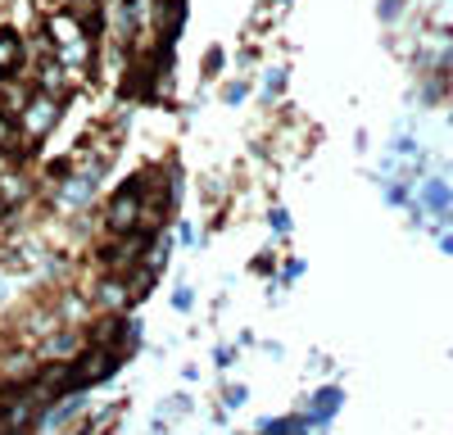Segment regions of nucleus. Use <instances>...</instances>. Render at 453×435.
<instances>
[{
  "label": "nucleus",
  "instance_id": "14",
  "mask_svg": "<svg viewBox=\"0 0 453 435\" xmlns=\"http://www.w3.org/2000/svg\"><path fill=\"white\" fill-rule=\"evenodd\" d=\"M286 87V72H268V95H277Z\"/></svg>",
  "mask_w": 453,
  "mask_h": 435
},
{
  "label": "nucleus",
  "instance_id": "3",
  "mask_svg": "<svg viewBox=\"0 0 453 435\" xmlns=\"http://www.w3.org/2000/svg\"><path fill=\"white\" fill-rule=\"evenodd\" d=\"M119 349H109V345H87L78 358H73V390H91L100 385L109 372H119Z\"/></svg>",
  "mask_w": 453,
  "mask_h": 435
},
{
  "label": "nucleus",
  "instance_id": "12",
  "mask_svg": "<svg viewBox=\"0 0 453 435\" xmlns=\"http://www.w3.org/2000/svg\"><path fill=\"white\" fill-rule=\"evenodd\" d=\"M422 204H426V209H440V213H444V209L453 204V191L444 187V181H426V191H422Z\"/></svg>",
  "mask_w": 453,
  "mask_h": 435
},
{
  "label": "nucleus",
  "instance_id": "4",
  "mask_svg": "<svg viewBox=\"0 0 453 435\" xmlns=\"http://www.w3.org/2000/svg\"><path fill=\"white\" fill-rule=\"evenodd\" d=\"M104 227H109L113 236H127V232L141 227V191H136V181H127V187L109 200V209H104Z\"/></svg>",
  "mask_w": 453,
  "mask_h": 435
},
{
  "label": "nucleus",
  "instance_id": "15",
  "mask_svg": "<svg viewBox=\"0 0 453 435\" xmlns=\"http://www.w3.org/2000/svg\"><path fill=\"white\" fill-rule=\"evenodd\" d=\"M273 227H277V232H286V227H290V218H286V209H273Z\"/></svg>",
  "mask_w": 453,
  "mask_h": 435
},
{
  "label": "nucleus",
  "instance_id": "2",
  "mask_svg": "<svg viewBox=\"0 0 453 435\" xmlns=\"http://www.w3.org/2000/svg\"><path fill=\"white\" fill-rule=\"evenodd\" d=\"M59 95H50V91H32L23 104H19V127H23V136L27 141H42L46 132H55V123H59Z\"/></svg>",
  "mask_w": 453,
  "mask_h": 435
},
{
  "label": "nucleus",
  "instance_id": "9",
  "mask_svg": "<svg viewBox=\"0 0 453 435\" xmlns=\"http://www.w3.org/2000/svg\"><path fill=\"white\" fill-rule=\"evenodd\" d=\"M82 349V336L73 332V326H55V332L42 340V354H50V358H64V354H78Z\"/></svg>",
  "mask_w": 453,
  "mask_h": 435
},
{
  "label": "nucleus",
  "instance_id": "1",
  "mask_svg": "<svg viewBox=\"0 0 453 435\" xmlns=\"http://www.w3.org/2000/svg\"><path fill=\"white\" fill-rule=\"evenodd\" d=\"M46 42H50V50H55L68 68L91 64V55H96L91 32H87L78 19H73L68 10H59V14H50V19H46Z\"/></svg>",
  "mask_w": 453,
  "mask_h": 435
},
{
  "label": "nucleus",
  "instance_id": "7",
  "mask_svg": "<svg viewBox=\"0 0 453 435\" xmlns=\"http://www.w3.org/2000/svg\"><path fill=\"white\" fill-rule=\"evenodd\" d=\"M23 145H27V136L19 127V114L14 109H0V155H23Z\"/></svg>",
  "mask_w": 453,
  "mask_h": 435
},
{
  "label": "nucleus",
  "instance_id": "16",
  "mask_svg": "<svg viewBox=\"0 0 453 435\" xmlns=\"http://www.w3.org/2000/svg\"><path fill=\"white\" fill-rule=\"evenodd\" d=\"M444 249H449V254H453V236H444Z\"/></svg>",
  "mask_w": 453,
  "mask_h": 435
},
{
  "label": "nucleus",
  "instance_id": "6",
  "mask_svg": "<svg viewBox=\"0 0 453 435\" xmlns=\"http://www.w3.org/2000/svg\"><path fill=\"white\" fill-rule=\"evenodd\" d=\"M127 300H132V290H127V277H123V272H119V277H104V281L96 286V304H100L104 313H119Z\"/></svg>",
  "mask_w": 453,
  "mask_h": 435
},
{
  "label": "nucleus",
  "instance_id": "8",
  "mask_svg": "<svg viewBox=\"0 0 453 435\" xmlns=\"http://www.w3.org/2000/svg\"><path fill=\"white\" fill-rule=\"evenodd\" d=\"M23 36L14 32V27H0V78H5V72H14L19 64H23Z\"/></svg>",
  "mask_w": 453,
  "mask_h": 435
},
{
  "label": "nucleus",
  "instance_id": "5",
  "mask_svg": "<svg viewBox=\"0 0 453 435\" xmlns=\"http://www.w3.org/2000/svg\"><path fill=\"white\" fill-rule=\"evenodd\" d=\"M181 23H186V0H155V5H150V27H155L159 46L177 42Z\"/></svg>",
  "mask_w": 453,
  "mask_h": 435
},
{
  "label": "nucleus",
  "instance_id": "10",
  "mask_svg": "<svg viewBox=\"0 0 453 435\" xmlns=\"http://www.w3.org/2000/svg\"><path fill=\"white\" fill-rule=\"evenodd\" d=\"M27 195H32V187H27L23 172H5V177H0V209H14V204H23Z\"/></svg>",
  "mask_w": 453,
  "mask_h": 435
},
{
  "label": "nucleus",
  "instance_id": "13",
  "mask_svg": "<svg viewBox=\"0 0 453 435\" xmlns=\"http://www.w3.org/2000/svg\"><path fill=\"white\" fill-rule=\"evenodd\" d=\"M173 304H177V309H191V304H196V290H191V286H181Z\"/></svg>",
  "mask_w": 453,
  "mask_h": 435
},
{
  "label": "nucleus",
  "instance_id": "11",
  "mask_svg": "<svg viewBox=\"0 0 453 435\" xmlns=\"http://www.w3.org/2000/svg\"><path fill=\"white\" fill-rule=\"evenodd\" d=\"M340 399H345V394H340L335 385H331V390H318V399H313V413H309V422H313V426H322L326 417H335Z\"/></svg>",
  "mask_w": 453,
  "mask_h": 435
}]
</instances>
